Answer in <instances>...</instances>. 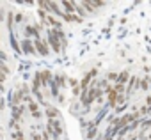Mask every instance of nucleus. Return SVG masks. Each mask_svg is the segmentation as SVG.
Listing matches in <instances>:
<instances>
[{
  "label": "nucleus",
  "mask_w": 151,
  "mask_h": 140,
  "mask_svg": "<svg viewBox=\"0 0 151 140\" xmlns=\"http://www.w3.org/2000/svg\"><path fill=\"white\" fill-rule=\"evenodd\" d=\"M46 129H48V133H52V136H53V138H59V136H62V133H64L62 124H60V121H59V119H50V121H48Z\"/></svg>",
  "instance_id": "f257e3e1"
},
{
  "label": "nucleus",
  "mask_w": 151,
  "mask_h": 140,
  "mask_svg": "<svg viewBox=\"0 0 151 140\" xmlns=\"http://www.w3.org/2000/svg\"><path fill=\"white\" fill-rule=\"evenodd\" d=\"M107 94H109V105H110V106H116V105H117V99H119V92H117L114 87H110V89L107 91Z\"/></svg>",
  "instance_id": "f03ea898"
},
{
  "label": "nucleus",
  "mask_w": 151,
  "mask_h": 140,
  "mask_svg": "<svg viewBox=\"0 0 151 140\" xmlns=\"http://www.w3.org/2000/svg\"><path fill=\"white\" fill-rule=\"evenodd\" d=\"M94 75H96V69H93V71H91V73H89V75L86 76V78H82V80H80V89H82V92L89 91L87 87H89V84H91V78H93Z\"/></svg>",
  "instance_id": "7ed1b4c3"
},
{
  "label": "nucleus",
  "mask_w": 151,
  "mask_h": 140,
  "mask_svg": "<svg viewBox=\"0 0 151 140\" xmlns=\"http://www.w3.org/2000/svg\"><path fill=\"white\" fill-rule=\"evenodd\" d=\"M34 46H36V50L41 53V55H48L50 51H48V44L45 43V41H41V39H36L34 41Z\"/></svg>",
  "instance_id": "20e7f679"
},
{
  "label": "nucleus",
  "mask_w": 151,
  "mask_h": 140,
  "mask_svg": "<svg viewBox=\"0 0 151 140\" xmlns=\"http://www.w3.org/2000/svg\"><path fill=\"white\" fill-rule=\"evenodd\" d=\"M34 48H36V46H34L29 39H25V41L22 43V51H23V53H34Z\"/></svg>",
  "instance_id": "39448f33"
},
{
  "label": "nucleus",
  "mask_w": 151,
  "mask_h": 140,
  "mask_svg": "<svg viewBox=\"0 0 151 140\" xmlns=\"http://www.w3.org/2000/svg\"><path fill=\"white\" fill-rule=\"evenodd\" d=\"M46 115H48L50 119H59V110H57L55 106H48V108H46Z\"/></svg>",
  "instance_id": "423d86ee"
},
{
  "label": "nucleus",
  "mask_w": 151,
  "mask_h": 140,
  "mask_svg": "<svg viewBox=\"0 0 151 140\" xmlns=\"http://www.w3.org/2000/svg\"><path fill=\"white\" fill-rule=\"evenodd\" d=\"M62 6L66 7V11H68L69 14H73L75 11H77V9H75V7H77V4H75V2H62Z\"/></svg>",
  "instance_id": "0eeeda50"
},
{
  "label": "nucleus",
  "mask_w": 151,
  "mask_h": 140,
  "mask_svg": "<svg viewBox=\"0 0 151 140\" xmlns=\"http://www.w3.org/2000/svg\"><path fill=\"white\" fill-rule=\"evenodd\" d=\"M22 98H25V96H22V92H13V108L20 105Z\"/></svg>",
  "instance_id": "6e6552de"
},
{
  "label": "nucleus",
  "mask_w": 151,
  "mask_h": 140,
  "mask_svg": "<svg viewBox=\"0 0 151 140\" xmlns=\"http://www.w3.org/2000/svg\"><path fill=\"white\" fill-rule=\"evenodd\" d=\"M39 76H41V84H43V85H46V84L50 82V71H43V73H39Z\"/></svg>",
  "instance_id": "1a4fd4ad"
},
{
  "label": "nucleus",
  "mask_w": 151,
  "mask_h": 140,
  "mask_svg": "<svg viewBox=\"0 0 151 140\" xmlns=\"http://www.w3.org/2000/svg\"><path fill=\"white\" fill-rule=\"evenodd\" d=\"M128 82V71H123L121 75H119V80H117V84H121V85H124Z\"/></svg>",
  "instance_id": "9d476101"
},
{
  "label": "nucleus",
  "mask_w": 151,
  "mask_h": 140,
  "mask_svg": "<svg viewBox=\"0 0 151 140\" xmlns=\"http://www.w3.org/2000/svg\"><path fill=\"white\" fill-rule=\"evenodd\" d=\"M135 85H137V78H132V80H130V87H128L126 94H132V92H133V89H135Z\"/></svg>",
  "instance_id": "9b49d317"
},
{
  "label": "nucleus",
  "mask_w": 151,
  "mask_h": 140,
  "mask_svg": "<svg viewBox=\"0 0 151 140\" xmlns=\"http://www.w3.org/2000/svg\"><path fill=\"white\" fill-rule=\"evenodd\" d=\"M107 80H109V82H117V80H119V75H116V73H109V75H107Z\"/></svg>",
  "instance_id": "f8f14e48"
},
{
  "label": "nucleus",
  "mask_w": 151,
  "mask_h": 140,
  "mask_svg": "<svg viewBox=\"0 0 151 140\" xmlns=\"http://www.w3.org/2000/svg\"><path fill=\"white\" fill-rule=\"evenodd\" d=\"M29 112H30L32 115H34V114H37V105H36L34 101H32V103H29Z\"/></svg>",
  "instance_id": "ddd939ff"
},
{
  "label": "nucleus",
  "mask_w": 151,
  "mask_h": 140,
  "mask_svg": "<svg viewBox=\"0 0 151 140\" xmlns=\"http://www.w3.org/2000/svg\"><path fill=\"white\" fill-rule=\"evenodd\" d=\"M48 23H50V25H52V27H60V23H59V21H57V20H55V18H52V16H50V18H48Z\"/></svg>",
  "instance_id": "4468645a"
},
{
  "label": "nucleus",
  "mask_w": 151,
  "mask_h": 140,
  "mask_svg": "<svg viewBox=\"0 0 151 140\" xmlns=\"http://www.w3.org/2000/svg\"><path fill=\"white\" fill-rule=\"evenodd\" d=\"M13 138H14V140H25V136H23V135H22L20 131H16V133L13 135Z\"/></svg>",
  "instance_id": "2eb2a0df"
},
{
  "label": "nucleus",
  "mask_w": 151,
  "mask_h": 140,
  "mask_svg": "<svg viewBox=\"0 0 151 140\" xmlns=\"http://www.w3.org/2000/svg\"><path fill=\"white\" fill-rule=\"evenodd\" d=\"M140 89H147V78L140 80Z\"/></svg>",
  "instance_id": "dca6fc26"
},
{
  "label": "nucleus",
  "mask_w": 151,
  "mask_h": 140,
  "mask_svg": "<svg viewBox=\"0 0 151 140\" xmlns=\"http://www.w3.org/2000/svg\"><path fill=\"white\" fill-rule=\"evenodd\" d=\"M137 136H140V135H132L130 138H119V140H137Z\"/></svg>",
  "instance_id": "f3484780"
},
{
  "label": "nucleus",
  "mask_w": 151,
  "mask_h": 140,
  "mask_svg": "<svg viewBox=\"0 0 151 140\" xmlns=\"http://www.w3.org/2000/svg\"><path fill=\"white\" fill-rule=\"evenodd\" d=\"M11 43H13V46H14V50H16V51H20V46H18V43H16V41H14V39H13V41H11Z\"/></svg>",
  "instance_id": "a211bd4d"
}]
</instances>
